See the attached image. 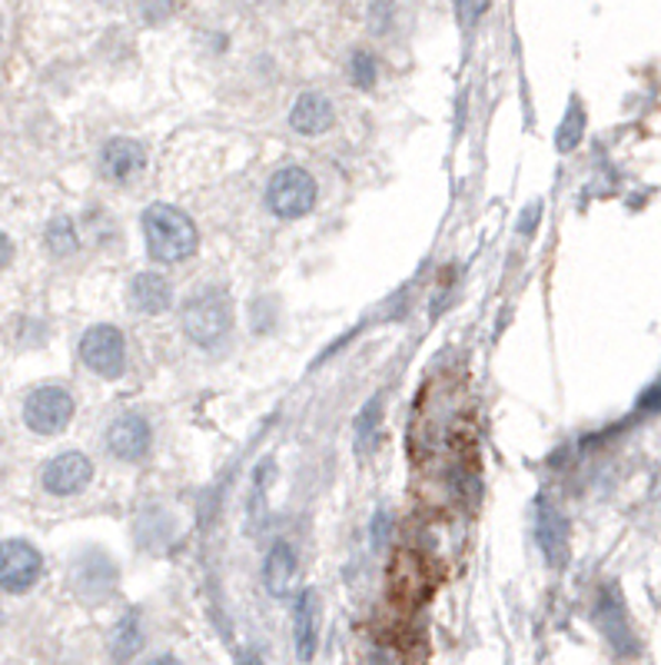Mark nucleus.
I'll return each mask as SVG.
<instances>
[{
    "label": "nucleus",
    "mask_w": 661,
    "mask_h": 665,
    "mask_svg": "<svg viewBox=\"0 0 661 665\" xmlns=\"http://www.w3.org/2000/svg\"><path fill=\"white\" fill-rule=\"evenodd\" d=\"M146 253L156 263H183L200 250L196 223L173 203H150L140 216Z\"/></svg>",
    "instance_id": "f257e3e1"
},
{
    "label": "nucleus",
    "mask_w": 661,
    "mask_h": 665,
    "mask_svg": "<svg viewBox=\"0 0 661 665\" xmlns=\"http://www.w3.org/2000/svg\"><path fill=\"white\" fill-rule=\"evenodd\" d=\"M183 333L200 350H220L233 336V300L223 286H200L186 296L180 310Z\"/></svg>",
    "instance_id": "f03ea898"
},
{
    "label": "nucleus",
    "mask_w": 661,
    "mask_h": 665,
    "mask_svg": "<svg viewBox=\"0 0 661 665\" xmlns=\"http://www.w3.org/2000/svg\"><path fill=\"white\" fill-rule=\"evenodd\" d=\"M316 200H319V183L299 163L279 167L270 177V183H266V206L279 220H303V216H309L313 206H316Z\"/></svg>",
    "instance_id": "7ed1b4c3"
},
{
    "label": "nucleus",
    "mask_w": 661,
    "mask_h": 665,
    "mask_svg": "<svg viewBox=\"0 0 661 665\" xmlns=\"http://www.w3.org/2000/svg\"><path fill=\"white\" fill-rule=\"evenodd\" d=\"M67 583L73 590V596L87 606H103L116 596L120 586V566L113 563L110 553L103 550H83L70 570H67Z\"/></svg>",
    "instance_id": "20e7f679"
},
{
    "label": "nucleus",
    "mask_w": 661,
    "mask_h": 665,
    "mask_svg": "<svg viewBox=\"0 0 661 665\" xmlns=\"http://www.w3.org/2000/svg\"><path fill=\"white\" fill-rule=\"evenodd\" d=\"M80 360L100 380H120L126 373V336L113 323H96L80 336Z\"/></svg>",
    "instance_id": "39448f33"
},
{
    "label": "nucleus",
    "mask_w": 661,
    "mask_h": 665,
    "mask_svg": "<svg viewBox=\"0 0 661 665\" xmlns=\"http://www.w3.org/2000/svg\"><path fill=\"white\" fill-rule=\"evenodd\" d=\"M73 413H77L73 393L63 390V386H53V383L30 390L27 400H23V426L30 433H37V436H57V433H63L70 426Z\"/></svg>",
    "instance_id": "423d86ee"
},
{
    "label": "nucleus",
    "mask_w": 661,
    "mask_h": 665,
    "mask_svg": "<svg viewBox=\"0 0 661 665\" xmlns=\"http://www.w3.org/2000/svg\"><path fill=\"white\" fill-rule=\"evenodd\" d=\"M43 576V556L27 540H3L0 543V590L10 596L30 593Z\"/></svg>",
    "instance_id": "0eeeda50"
},
{
    "label": "nucleus",
    "mask_w": 661,
    "mask_h": 665,
    "mask_svg": "<svg viewBox=\"0 0 661 665\" xmlns=\"http://www.w3.org/2000/svg\"><path fill=\"white\" fill-rule=\"evenodd\" d=\"M106 450L120 463H143L153 450V426L140 413H120L106 426Z\"/></svg>",
    "instance_id": "6e6552de"
},
{
    "label": "nucleus",
    "mask_w": 661,
    "mask_h": 665,
    "mask_svg": "<svg viewBox=\"0 0 661 665\" xmlns=\"http://www.w3.org/2000/svg\"><path fill=\"white\" fill-rule=\"evenodd\" d=\"M90 480H93V463L80 450H63L53 460H47L40 470V486L60 500L80 496L90 486Z\"/></svg>",
    "instance_id": "1a4fd4ad"
},
{
    "label": "nucleus",
    "mask_w": 661,
    "mask_h": 665,
    "mask_svg": "<svg viewBox=\"0 0 661 665\" xmlns=\"http://www.w3.org/2000/svg\"><path fill=\"white\" fill-rule=\"evenodd\" d=\"M143 167H146V150L130 137H113L100 150V177L116 187H126L130 180H136Z\"/></svg>",
    "instance_id": "9d476101"
},
{
    "label": "nucleus",
    "mask_w": 661,
    "mask_h": 665,
    "mask_svg": "<svg viewBox=\"0 0 661 665\" xmlns=\"http://www.w3.org/2000/svg\"><path fill=\"white\" fill-rule=\"evenodd\" d=\"M596 616H599V626L606 633V639L612 643V649L619 656H632L635 653V636L629 629V616H626V606H622V596L619 590L609 583L599 596V606H596Z\"/></svg>",
    "instance_id": "9b49d317"
},
{
    "label": "nucleus",
    "mask_w": 661,
    "mask_h": 665,
    "mask_svg": "<svg viewBox=\"0 0 661 665\" xmlns=\"http://www.w3.org/2000/svg\"><path fill=\"white\" fill-rule=\"evenodd\" d=\"M333 123H336V107L326 93L306 90V93L296 97V103L289 110V127L299 137H323Z\"/></svg>",
    "instance_id": "f8f14e48"
},
{
    "label": "nucleus",
    "mask_w": 661,
    "mask_h": 665,
    "mask_svg": "<svg viewBox=\"0 0 661 665\" xmlns=\"http://www.w3.org/2000/svg\"><path fill=\"white\" fill-rule=\"evenodd\" d=\"M536 540L542 546V556L552 570H562L569 563V520L552 506L542 503L536 516Z\"/></svg>",
    "instance_id": "ddd939ff"
},
{
    "label": "nucleus",
    "mask_w": 661,
    "mask_h": 665,
    "mask_svg": "<svg viewBox=\"0 0 661 665\" xmlns=\"http://www.w3.org/2000/svg\"><path fill=\"white\" fill-rule=\"evenodd\" d=\"M293 643H296V659L313 663L316 646H319V596L313 590H303L293 606Z\"/></svg>",
    "instance_id": "4468645a"
},
{
    "label": "nucleus",
    "mask_w": 661,
    "mask_h": 665,
    "mask_svg": "<svg viewBox=\"0 0 661 665\" xmlns=\"http://www.w3.org/2000/svg\"><path fill=\"white\" fill-rule=\"evenodd\" d=\"M130 306L143 316H160L173 306V286L163 273H153V270H143L130 280Z\"/></svg>",
    "instance_id": "2eb2a0df"
},
{
    "label": "nucleus",
    "mask_w": 661,
    "mask_h": 665,
    "mask_svg": "<svg viewBox=\"0 0 661 665\" xmlns=\"http://www.w3.org/2000/svg\"><path fill=\"white\" fill-rule=\"evenodd\" d=\"M293 580H296V553L286 540H276L263 560V586L270 596H286L293 590Z\"/></svg>",
    "instance_id": "dca6fc26"
},
{
    "label": "nucleus",
    "mask_w": 661,
    "mask_h": 665,
    "mask_svg": "<svg viewBox=\"0 0 661 665\" xmlns=\"http://www.w3.org/2000/svg\"><path fill=\"white\" fill-rule=\"evenodd\" d=\"M143 643H146V633H143L140 613H126L110 633V659L116 665H126L143 649Z\"/></svg>",
    "instance_id": "f3484780"
},
{
    "label": "nucleus",
    "mask_w": 661,
    "mask_h": 665,
    "mask_svg": "<svg viewBox=\"0 0 661 665\" xmlns=\"http://www.w3.org/2000/svg\"><path fill=\"white\" fill-rule=\"evenodd\" d=\"M43 243H47V250H50L57 260H63V256H73V253L80 250V233H77V223H73L67 213H57V216L47 223V230H43Z\"/></svg>",
    "instance_id": "a211bd4d"
},
{
    "label": "nucleus",
    "mask_w": 661,
    "mask_h": 665,
    "mask_svg": "<svg viewBox=\"0 0 661 665\" xmlns=\"http://www.w3.org/2000/svg\"><path fill=\"white\" fill-rule=\"evenodd\" d=\"M379 426H383V396H373L356 416V453L359 456H373V450L379 443Z\"/></svg>",
    "instance_id": "6ab92c4d"
},
{
    "label": "nucleus",
    "mask_w": 661,
    "mask_h": 665,
    "mask_svg": "<svg viewBox=\"0 0 661 665\" xmlns=\"http://www.w3.org/2000/svg\"><path fill=\"white\" fill-rule=\"evenodd\" d=\"M582 133H586V110H582V103H579V97L569 103V113H566V120L559 123V133H556V147L562 150V153H572L579 143H582Z\"/></svg>",
    "instance_id": "aec40b11"
},
{
    "label": "nucleus",
    "mask_w": 661,
    "mask_h": 665,
    "mask_svg": "<svg viewBox=\"0 0 661 665\" xmlns=\"http://www.w3.org/2000/svg\"><path fill=\"white\" fill-rule=\"evenodd\" d=\"M349 80L359 87V90H373L376 80H379V60L373 50H353L349 57Z\"/></svg>",
    "instance_id": "412c9836"
},
{
    "label": "nucleus",
    "mask_w": 661,
    "mask_h": 665,
    "mask_svg": "<svg viewBox=\"0 0 661 665\" xmlns=\"http://www.w3.org/2000/svg\"><path fill=\"white\" fill-rule=\"evenodd\" d=\"M389 526H393V520H389V513L386 510H379L376 516H373V550L376 553H383L386 550V536H389Z\"/></svg>",
    "instance_id": "4be33fe9"
},
{
    "label": "nucleus",
    "mask_w": 661,
    "mask_h": 665,
    "mask_svg": "<svg viewBox=\"0 0 661 665\" xmlns=\"http://www.w3.org/2000/svg\"><path fill=\"white\" fill-rule=\"evenodd\" d=\"M539 210H542V203H532L529 210H526V220H519V233H532L536 230V223H539Z\"/></svg>",
    "instance_id": "5701e85b"
},
{
    "label": "nucleus",
    "mask_w": 661,
    "mask_h": 665,
    "mask_svg": "<svg viewBox=\"0 0 661 665\" xmlns=\"http://www.w3.org/2000/svg\"><path fill=\"white\" fill-rule=\"evenodd\" d=\"M10 260H13V243H10V236L0 230V270H7Z\"/></svg>",
    "instance_id": "b1692460"
},
{
    "label": "nucleus",
    "mask_w": 661,
    "mask_h": 665,
    "mask_svg": "<svg viewBox=\"0 0 661 665\" xmlns=\"http://www.w3.org/2000/svg\"><path fill=\"white\" fill-rule=\"evenodd\" d=\"M143 665H183L176 656H170V653H163V656H153V659H146Z\"/></svg>",
    "instance_id": "393cba45"
},
{
    "label": "nucleus",
    "mask_w": 661,
    "mask_h": 665,
    "mask_svg": "<svg viewBox=\"0 0 661 665\" xmlns=\"http://www.w3.org/2000/svg\"><path fill=\"white\" fill-rule=\"evenodd\" d=\"M240 665H263L260 663V656H253V653H240V659H236Z\"/></svg>",
    "instance_id": "a878e982"
},
{
    "label": "nucleus",
    "mask_w": 661,
    "mask_h": 665,
    "mask_svg": "<svg viewBox=\"0 0 661 665\" xmlns=\"http://www.w3.org/2000/svg\"><path fill=\"white\" fill-rule=\"evenodd\" d=\"M0 626H3V609H0Z\"/></svg>",
    "instance_id": "bb28decb"
},
{
    "label": "nucleus",
    "mask_w": 661,
    "mask_h": 665,
    "mask_svg": "<svg viewBox=\"0 0 661 665\" xmlns=\"http://www.w3.org/2000/svg\"><path fill=\"white\" fill-rule=\"evenodd\" d=\"M0 33H3V20H0Z\"/></svg>",
    "instance_id": "cd10ccee"
}]
</instances>
